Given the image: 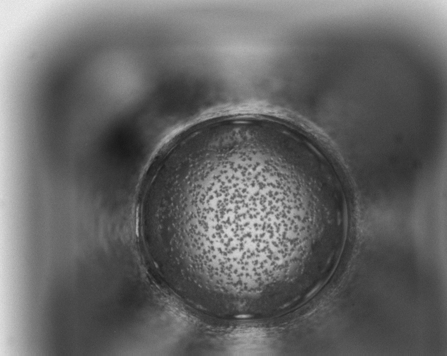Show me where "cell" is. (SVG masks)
<instances>
[{"label":"cell","mask_w":447,"mask_h":356,"mask_svg":"<svg viewBox=\"0 0 447 356\" xmlns=\"http://www.w3.org/2000/svg\"><path fill=\"white\" fill-rule=\"evenodd\" d=\"M149 231L161 266L195 299L242 312L259 309L260 298L273 309L290 268L326 247L327 175L286 124L213 121L180 137L163 158Z\"/></svg>","instance_id":"6da1fadb"}]
</instances>
